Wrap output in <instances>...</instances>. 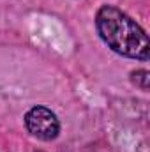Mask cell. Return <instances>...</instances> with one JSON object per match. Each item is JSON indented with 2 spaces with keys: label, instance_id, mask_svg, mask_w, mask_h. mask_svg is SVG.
I'll return each mask as SVG.
<instances>
[{
  "label": "cell",
  "instance_id": "6da1fadb",
  "mask_svg": "<svg viewBox=\"0 0 150 152\" xmlns=\"http://www.w3.org/2000/svg\"><path fill=\"white\" fill-rule=\"evenodd\" d=\"M95 28L104 44L115 53L136 60H149L150 42L147 32L122 9L108 4L103 5L95 14Z\"/></svg>",
  "mask_w": 150,
  "mask_h": 152
},
{
  "label": "cell",
  "instance_id": "277c9868",
  "mask_svg": "<svg viewBox=\"0 0 150 152\" xmlns=\"http://www.w3.org/2000/svg\"><path fill=\"white\" fill-rule=\"evenodd\" d=\"M34 152H42V151H34Z\"/></svg>",
  "mask_w": 150,
  "mask_h": 152
},
{
  "label": "cell",
  "instance_id": "3957f363",
  "mask_svg": "<svg viewBox=\"0 0 150 152\" xmlns=\"http://www.w3.org/2000/svg\"><path fill=\"white\" fill-rule=\"evenodd\" d=\"M133 83L136 87H140L141 90H149V81H150V75L147 69H138L133 73Z\"/></svg>",
  "mask_w": 150,
  "mask_h": 152
},
{
  "label": "cell",
  "instance_id": "7a4b0ae2",
  "mask_svg": "<svg viewBox=\"0 0 150 152\" xmlns=\"http://www.w3.org/2000/svg\"><path fill=\"white\" fill-rule=\"evenodd\" d=\"M25 126L27 131L39 140L50 142L58 136L60 122L57 115L46 106H34L25 113Z\"/></svg>",
  "mask_w": 150,
  "mask_h": 152
}]
</instances>
